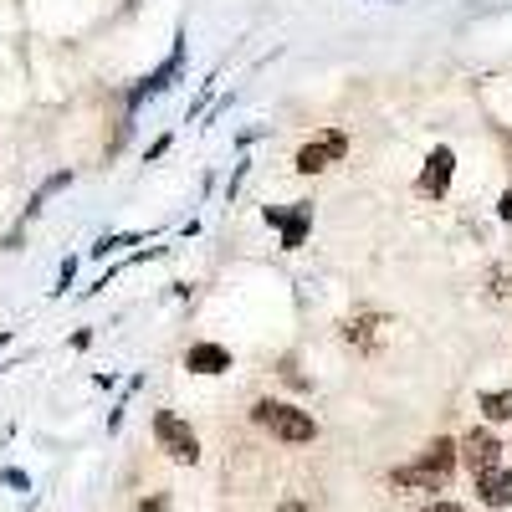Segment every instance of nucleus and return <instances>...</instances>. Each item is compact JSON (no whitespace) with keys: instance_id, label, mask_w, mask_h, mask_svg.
I'll list each match as a JSON object with an SVG mask.
<instances>
[{"instance_id":"nucleus-1","label":"nucleus","mask_w":512,"mask_h":512,"mask_svg":"<svg viewBox=\"0 0 512 512\" xmlns=\"http://www.w3.org/2000/svg\"><path fill=\"white\" fill-rule=\"evenodd\" d=\"M251 420L262 425V431H272L277 441H287V446L318 441V420H313L308 410L287 405V400H256V405H251Z\"/></svg>"},{"instance_id":"nucleus-2","label":"nucleus","mask_w":512,"mask_h":512,"mask_svg":"<svg viewBox=\"0 0 512 512\" xmlns=\"http://www.w3.org/2000/svg\"><path fill=\"white\" fill-rule=\"evenodd\" d=\"M154 441L175 466H195L200 461V436L190 431V420H180L175 410H154Z\"/></svg>"},{"instance_id":"nucleus-3","label":"nucleus","mask_w":512,"mask_h":512,"mask_svg":"<svg viewBox=\"0 0 512 512\" xmlns=\"http://www.w3.org/2000/svg\"><path fill=\"white\" fill-rule=\"evenodd\" d=\"M344 154H349V134H344V128H328V134H318V139H308L303 149H297L292 169H297V175H323V169L338 164Z\"/></svg>"},{"instance_id":"nucleus-4","label":"nucleus","mask_w":512,"mask_h":512,"mask_svg":"<svg viewBox=\"0 0 512 512\" xmlns=\"http://www.w3.org/2000/svg\"><path fill=\"white\" fill-rule=\"evenodd\" d=\"M262 216H267V226H277V231H282V251H303V241H308V226H313V200H297L292 210H282V205H267Z\"/></svg>"},{"instance_id":"nucleus-5","label":"nucleus","mask_w":512,"mask_h":512,"mask_svg":"<svg viewBox=\"0 0 512 512\" xmlns=\"http://www.w3.org/2000/svg\"><path fill=\"white\" fill-rule=\"evenodd\" d=\"M180 72H185V31L175 36V52H169V57H164V62H159V67H154V72H149V77L139 82L134 93H128V113H134V108H139L144 98H159V93L169 88V82L180 77Z\"/></svg>"},{"instance_id":"nucleus-6","label":"nucleus","mask_w":512,"mask_h":512,"mask_svg":"<svg viewBox=\"0 0 512 512\" xmlns=\"http://www.w3.org/2000/svg\"><path fill=\"white\" fill-rule=\"evenodd\" d=\"M456 446H461V461H466V472H472V482L502 466V441L492 431H472V436L456 441Z\"/></svg>"},{"instance_id":"nucleus-7","label":"nucleus","mask_w":512,"mask_h":512,"mask_svg":"<svg viewBox=\"0 0 512 512\" xmlns=\"http://www.w3.org/2000/svg\"><path fill=\"white\" fill-rule=\"evenodd\" d=\"M451 175H456V149L451 144H436V154L425 159V169H420V195H446L451 190Z\"/></svg>"},{"instance_id":"nucleus-8","label":"nucleus","mask_w":512,"mask_h":512,"mask_svg":"<svg viewBox=\"0 0 512 512\" xmlns=\"http://www.w3.org/2000/svg\"><path fill=\"white\" fill-rule=\"evenodd\" d=\"M390 487H395V492H441L446 477L415 461V466H395V472H390Z\"/></svg>"},{"instance_id":"nucleus-9","label":"nucleus","mask_w":512,"mask_h":512,"mask_svg":"<svg viewBox=\"0 0 512 512\" xmlns=\"http://www.w3.org/2000/svg\"><path fill=\"white\" fill-rule=\"evenodd\" d=\"M185 369L190 374H226L231 369V349L226 344H190L185 349Z\"/></svg>"},{"instance_id":"nucleus-10","label":"nucleus","mask_w":512,"mask_h":512,"mask_svg":"<svg viewBox=\"0 0 512 512\" xmlns=\"http://www.w3.org/2000/svg\"><path fill=\"white\" fill-rule=\"evenodd\" d=\"M384 328H390V318H379V313H359V318H349V323H344V338H349V344H359V349H374L379 338H384Z\"/></svg>"},{"instance_id":"nucleus-11","label":"nucleus","mask_w":512,"mask_h":512,"mask_svg":"<svg viewBox=\"0 0 512 512\" xmlns=\"http://www.w3.org/2000/svg\"><path fill=\"white\" fill-rule=\"evenodd\" d=\"M477 497H482V507H507L512 502V466H497V472L477 477Z\"/></svg>"},{"instance_id":"nucleus-12","label":"nucleus","mask_w":512,"mask_h":512,"mask_svg":"<svg viewBox=\"0 0 512 512\" xmlns=\"http://www.w3.org/2000/svg\"><path fill=\"white\" fill-rule=\"evenodd\" d=\"M456 456H461V446L451 441V436H436L431 446L420 451V466H431V472H441V477H451V466H456Z\"/></svg>"},{"instance_id":"nucleus-13","label":"nucleus","mask_w":512,"mask_h":512,"mask_svg":"<svg viewBox=\"0 0 512 512\" xmlns=\"http://www.w3.org/2000/svg\"><path fill=\"white\" fill-rule=\"evenodd\" d=\"M482 415H487V420H512V390L482 395Z\"/></svg>"},{"instance_id":"nucleus-14","label":"nucleus","mask_w":512,"mask_h":512,"mask_svg":"<svg viewBox=\"0 0 512 512\" xmlns=\"http://www.w3.org/2000/svg\"><path fill=\"white\" fill-rule=\"evenodd\" d=\"M139 236H103L98 246H93V256H108V251H118V246H134Z\"/></svg>"},{"instance_id":"nucleus-15","label":"nucleus","mask_w":512,"mask_h":512,"mask_svg":"<svg viewBox=\"0 0 512 512\" xmlns=\"http://www.w3.org/2000/svg\"><path fill=\"white\" fill-rule=\"evenodd\" d=\"M72 277H77V256H67V262H62V272H57V287H52V292H67V287H72Z\"/></svg>"},{"instance_id":"nucleus-16","label":"nucleus","mask_w":512,"mask_h":512,"mask_svg":"<svg viewBox=\"0 0 512 512\" xmlns=\"http://www.w3.org/2000/svg\"><path fill=\"white\" fill-rule=\"evenodd\" d=\"M139 512H169V497H164V492H154V497H144V502H139Z\"/></svg>"},{"instance_id":"nucleus-17","label":"nucleus","mask_w":512,"mask_h":512,"mask_svg":"<svg viewBox=\"0 0 512 512\" xmlns=\"http://www.w3.org/2000/svg\"><path fill=\"white\" fill-rule=\"evenodd\" d=\"M210 82H216V77H210ZM210 82H205V88H200V98H195V103H190V123H195V118H200V113H205V103H210Z\"/></svg>"},{"instance_id":"nucleus-18","label":"nucleus","mask_w":512,"mask_h":512,"mask_svg":"<svg viewBox=\"0 0 512 512\" xmlns=\"http://www.w3.org/2000/svg\"><path fill=\"white\" fill-rule=\"evenodd\" d=\"M420 512H466L461 502H431V507H420Z\"/></svg>"},{"instance_id":"nucleus-19","label":"nucleus","mask_w":512,"mask_h":512,"mask_svg":"<svg viewBox=\"0 0 512 512\" xmlns=\"http://www.w3.org/2000/svg\"><path fill=\"white\" fill-rule=\"evenodd\" d=\"M497 216H502V221H512V190L502 195V205H497Z\"/></svg>"},{"instance_id":"nucleus-20","label":"nucleus","mask_w":512,"mask_h":512,"mask_svg":"<svg viewBox=\"0 0 512 512\" xmlns=\"http://www.w3.org/2000/svg\"><path fill=\"white\" fill-rule=\"evenodd\" d=\"M277 512H308V507H303V502H282Z\"/></svg>"}]
</instances>
